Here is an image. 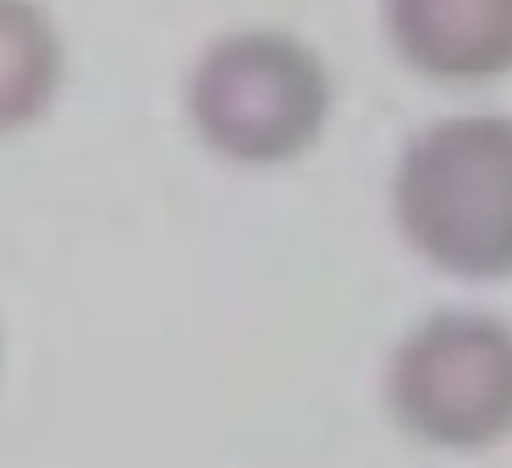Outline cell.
<instances>
[{"mask_svg": "<svg viewBox=\"0 0 512 468\" xmlns=\"http://www.w3.org/2000/svg\"><path fill=\"white\" fill-rule=\"evenodd\" d=\"M391 56L430 83H496L512 72V0H380Z\"/></svg>", "mask_w": 512, "mask_h": 468, "instance_id": "4", "label": "cell"}, {"mask_svg": "<svg viewBox=\"0 0 512 468\" xmlns=\"http://www.w3.org/2000/svg\"><path fill=\"white\" fill-rule=\"evenodd\" d=\"M386 408L408 435L479 452L512 435V325L446 309L419 320L386 364Z\"/></svg>", "mask_w": 512, "mask_h": 468, "instance_id": "3", "label": "cell"}, {"mask_svg": "<svg viewBox=\"0 0 512 468\" xmlns=\"http://www.w3.org/2000/svg\"><path fill=\"white\" fill-rule=\"evenodd\" d=\"M67 89V34L45 0H0V144L56 111Z\"/></svg>", "mask_w": 512, "mask_h": 468, "instance_id": "5", "label": "cell"}, {"mask_svg": "<svg viewBox=\"0 0 512 468\" xmlns=\"http://www.w3.org/2000/svg\"><path fill=\"white\" fill-rule=\"evenodd\" d=\"M336 83L325 56L292 28L248 23L204 39L182 72V116L204 155L243 171L303 160L331 127Z\"/></svg>", "mask_w": 512, "mask_h": 468, "instance_id": "1", "label": "cell"}, {"mask_svg": "<svg viewBox=\"0 0 512 468\" xmlns=\"http://www.w3.org/2000/svg\"><path fill=\"white\" fill-rule=\"evenodd\" d=\"M391 215L413 254L446 276H512V116L424 127L397 160Z\"/></svg>", "mask_w": 512, "mask_h": 468, "instance_id": "2", "label": "cell"}]
</instances>
